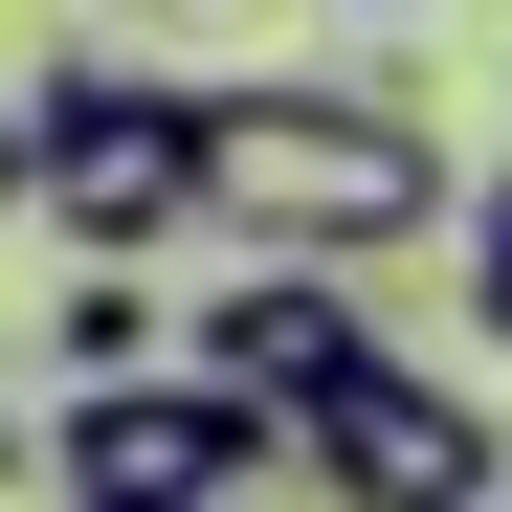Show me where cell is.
Here are the masks:
<instances>
[{
	"mask_svg": "<svg viewBox=\"0 0 512 512\" xmlns=\"http://www.w3.org/2000/svg\"><path fill=\"white\" fill-rule=\"evenodd\" d=\"M23 201L90 245V268H156L201 223V90L179 67H45L23 90Z\"/></svg>",
	"mask_w": 512,
	"mask_h": 512,
	"instance_id": "2",
	"label": "cell"
},
{
	"mask_svg": "<svg viewBox=\"0 0 512 512\" xmlns=\"http://www.w3.org/2000/svg\"><path fill=\"white\" fill-rule=\"evenodd\" d=\"M446 201L468 179L423 90H201V223H245L268 268H401Z\"/></svg>",
	"mask_w": 512,
	"mask_h": 512,
	"instance_id": "1",
	"label": "cell"
},
{
	"mask_svg": "<svg viewBox=\"0 0 512 512\" xmlns=\"http://www.w3.org/2000/svg\"><path fill=\"white\" fill-rule=\"evenodd\" d=\"M446 245H468V334L512 357V179H490V201H446Z\"/></svg>",
	"mask_w": 512,
	"mask_h": 512,
	"instance_id": "7",
	"label": "cell"
},
{
	"mask_svg": "<svg viewBox=\"0 0 512 512\" xmlns=\"http://www.w3.org/2000/svg\"><path fill=\"white\" fill-rule=\"evenodd\" d=\"M490 512H512V490H490Z\"/></svg>",
	"mask_w": 512,
	"mask_h": 512,
	"instance_id": "11",
	"label": "cell"
},
{
	"mask_svg": "<svg viewBox=\"0 0 512 512\" xmlns=\"http://www.w3.org/2000/svg\"><path fill=\"white\" fill-rule=\"evenodd\" d=\"M23 468H45V446H23V401H0V490H23Z\"/></svg>",
	"mask_w": 512,
	"mask_h": 512,
	"instance_id": "9",
	"label": "cell"
},
{
	"mask_svg": "<svg viewBox=\"0 0 512 512\" xmlns=\"http://www.w3.org/2000/svg\"><path fill=\"white\" fill-rule=\"evenodd\" d=\"M179 334H201L179 379H245V401H290V423H312L334 379H379V312H357V268H245V290H223V312H179Z\"/></svg>",
	"mask_w": 512,
	"mask_h": 512,
	"instance_id": "5",
	"label": "cell"
},
{
	"mask_svg": "<svg viewBox=\"0 0 512 512\" xmlns=\"http://www.w3.org/2000/svg\"><path fill=\"white\" fill-rule=\"evenodd\" d=\"M45 468H67V512H245V490H290V401H245V379H112V401L45 423Z\"/></svg>",
	"mask_w": 512,
	"mask_h": 512,
	"instance_id": "3",
	"label": "cell"
},
{
	"mask_svg": "<svg viewBox=\"0 0 512 512\" xmlns=\"http://www.w3.org/2000/svg\"><path fill=\"white\" fill-rule=\"evenodd\" d=\"M379 23H401V0H379Z\"/></svg>",
	"mask_w": 512,
	"mask_h": 512,
	"instance_id": "10",
	"label": "cell"
},
{
	"mask_svg": "<svg viewBox=\"0 0 512 512\" xmlns=\"http://www.w3.org/2000/svg\"><path fill=\"white\" fill-rule=\"evenodd\" d=\"M290 490H334V512H490L512 490V446H490V401L468 379H334L312 423H290Z\"/></svg>",
	"mask_w": 512,
	"mask_h": 512,
	"instance_id": "4",
	"label": "cell"
},
{
	"mask_svg": "<svg viewBox=\"0 0 512 512\" xmlns=\"http://www.w3.org/2000/svg\"><path fill=\"white\" fill-rule=\"evenodd\" d=\"M0 223H23V90H0Z\"/></svg>",
	"mask_w": 512,
	"mask_h": 512,
	"instance_id": "8",
	"label": "cell"
},
{
	"mask_svg": "<svg viewBox=\"0 0 512 512\" xmlns=\"http://www.w3.org/2000/svg\"><path fill=\"white\" fill-rule=\"evenodd\" d=\"M45 357H67V401H112V379H156V268H67V312H45Z\"/></svg>",
	"mask_w": 512,
	"mask_h": 512,
	"instance_id": "6",
	"label": "cell"
}]
</instances>
